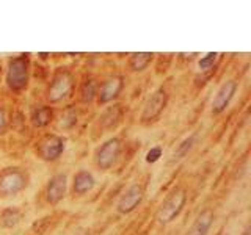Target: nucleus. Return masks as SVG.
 <instances>
[{
  "label": "nucleus",
  "instance_id": "1",
  "mask_svg": "<svg viewBox=\"0 0 251 235\" xmlns=\"http://www.w3.org/2000/svg\"><path fill=\"white\" fill-rule=\"evenodd\" d=\"M28 72H30V58L28 55H19L8 63L6 70V85L11 91L21 93L28 85Z\"/></svg>",
  "mask_w": 251,
  "mask_h": 235
},
{
  "label": "nucleus",
  "instance_id": "2",
  "mask_svg": "<svg viewBox=\"0 0 251 235\" xmlns=\"http://www.w3.org/2000/svg\"><path fill=\"white\" fill-rule=\"evenodd\" d=\"M185 202H187V194L184 190H180V188L173 190L167 198L163 199V202L159 207V212H157V219H159V223L170 224L171 221H175V219L180 215V212L184 210Z\"/></svg>",
  "mask_w": 251,
  "mask_h": 235
},
{
  "label": "nucleus",
  "instance_id": "3",
  "mask_svg": "<svg viewBox=\"0 0 251 235\" xmlns=\"http://www.w3.org/2000/svg\"><path fill=\"white\" fill-rule=\"evenodd\" d=\"M28 185V176L21 168L0 171V196H16Z\"/></svg>",
  "mask_w": 251,
  "mask_h": 235
},
{
  "label": "nucleus",
  "instance_id": "4",
  "mask_svg": "<svg viewBox=\"0 0 251 235\" xmlns=\"http://www.w3.org/2000/svg\"><path fill=\"white\" fill-rule=\"evenodd\" d=\"M73 75L68 70H58L55 72L52 77V82L49 90H47V99L52 104H57V102H61L65 97L69 96V93L73 91Z\"/></svg>",
  "mask_w": 251,
  "mask_h": 235
},
{
  "label": "nucleus",
  "instance_id": "5",
  "mask_svg": "<svg viewBox=\"0 0 251 235\" xmlns=\"http://www.w3.org/2000/svg\"><path fill=\"white\" fill-rule=\"evenodd\" d=\"M121 152V141L120 138H110L102 144L96 152V164L102 171L110 169L115 164L118 155Z\"/></svg>",
  "mask_w": 251,
  "mask_h": 235
},
{
  "label": "nucleus",
  "instance_id": "6",
  "mask_svg": "<svg viewBox=\"0 0 251 235\" xmlns=\"http://www.w3.org/2000/svg\"><path fill=\"white\" fill-rule=\"evenodd\" d=\"M167 100H168V96H167V93H165V90L157 88L146 100L143 113H141V122L155 121L157 118L162 115L165 107H167Z\"/></svg>",
  "mask_w": 251,
  "mask_h": 235
},
{
  "label": "nucleus",
  "instance_id": "7",
  "mask_svg": "<svg viewBox=\"0 0 251 235\" xmlns=\"http://www.w3.org/2000/svg\"><path fill=\"white\" fill-rule=\"evenodd\" d=\"M143 196H145V191H143V187H141L140 184L129 185L124 190V193L121 194V198L118 199L116 210L123 215L130 213V212H133L141 204Z\"/></svg>",
  "mask_w": 251,
  "mask_h": 235
},
{
  "label": "nucleus",
  "instance_id": "8",
  "mask_svg": "<svg viewBox=\"0 0 251 235\" xmlns=\"http://www.w3.org/2000/svg\"><path fill=\"white\" fill-rule=\"evenodd\" d=\"M65 151V140L58 135H47L38 144L39 159L46 162H53Z\"/></svg>",
  "mask_w": 251,
  "mask_h": 235
},
{
  "label": "nucleus",
  "instance_id": "9",
  "mask_svg": "<svg viewBox=\"0 0 251 235\" xmlns=\"http://www.w3.org/2000/svg\"><path fill=\"white\" fill-rule=\"evenodd\" d=\"M237 91V82L235 80H227L218 88L214 100H212V113L220 115L229 107L231 100L234 99V94Z\"/></svg>",
  "mask_w": 251,
  "mask_h": 235
},
{
  "label": "nucleus",
  "instance_id": "10",
  "mask_svg": "<svg viewBox=\"0 0 251 235\" xmlns=\"http://www.w3.org/2000/svg\"><path fill=\"white\" fill-rule=\"evenodd\" d=\"M66 187H68V177L66 174H55L49 179V182H47V187H46V198H47V202L55 206V204H58L63 198H65L66 194Z\"/></svg>",
  "mask_w": 251,
  "mask_h": 235
},
{
  "label": "nucleus",
  "instance_id": "11",
  "mask_svg": "<svg viewBox=\"0 0 251 235\" xmlns=\"http://www.w3.org/2000/svg\"><path fill=\"white\" fill-rule=\"evenodd\" d=\"M124 88V80L123 77L120 75H115L112 78H108L104 83H102L100 90L98 93V100L99 104H108V102H112L113 99H116L120 96L121 90Z\"/></svg>",
  "mask_w": 251,
  "mask_h": 235
},
{
  "label": "nucleus",
  "instance_id": "12",
  "mask_svg": "<svg viewBox=\"0 0 251 235\" xmlns=\"http://www.w3.org/2000/svg\"><path fill=\"white\" fill-rule=\"evenodd\" d=\"M214 218H215L214 212H212L210 209L202 210L201 213L196 216L193 224L190 226L187 235H207L212 224H214Z\"/></svg>",
  "mask_w": 251,
  "mask_h": 235
},
{
  "label": "nucleus",
  "instance_id": "13",
  "mask_svg": "<svg viewBox=\"0 0 251 235\" xmlns=\"http://www.w3.org/2000/svg\"><path fill=\"white\" fill-rule=\"evenodd\" d=\"M94 185H96V179H94V176L91 174V172L86 171V169H80L74 176V180H73V191H74V194L82 196L85 193L91 191L93 188H94Z\"/></svg>",
  "mask_w": 251,
  "mask_h": 235
},
{
  "label": "nucleus",
  "instance_id": "14",
  "mask_svg": "<svg viewBox=\"0 0 251 235\" xmlns=\"http://www.w3.org/2000/svg\"><path fill=\"white\" fill-rule=\"evenodd\" d=\"M24 218V212L19 207H6L0 212V227L3 229H11L16 227Z\"/></svg>",
  "mask_w": 251,
  "mask_h": 235
},
{
  "label": "nucleus",
  "instance_id": "15",
  "mask_svg": "<svg viewBox=\"0 0 251 235\" xmlns=\"http://www.w3.org/2000/svg\"><path fill=\"white\" fill-rule=\"evenodd\" d=\"M52 108L47 105H39L31 110V122H33L35 127H46L52 121Z\"/></svg>",
  "mask_w": 251,
  "mask_h": 235
},
{
  "label": "nucleus",
  "instance_id": "16",
  "mask_svg": "<svg viewBox=\"0 0 251 235\" xmlns=\"http://www.w3.org/2000/svg\"><path fill=\"white\" fill-rule=\"evenodd\" d=\"M196 138H198V135H196V133H192V135H188L187 138H184L182 141H180V143L177 144V147L171 154V162H179V160H182L184 157H187V154L195 147Z\"/></svg>",
  "mask_w": 251,
  "mask_h": 235
},
{
  "label": "nucleus",
  "instance_id": "17",
  "mask_svg": "<svg viewBox=\"0 0 251 235\" xmlns=\"http://www.w3.org/2000/svg\"><path fill=\"white\" fill-rule=\"evenodd\" d=\"M152 58H154V53H151V52L132 53L130 60H129V68L133 70V72H141V70H145L149 66V63L152 61Z\"/></svg>",
  "mask_w": 251,
  "mask_h": 235
},
{
  "label": "nucleus",
  "instance_id": "18",
  "mask_svg": "<svg viewBox=\"0 0 251 235\" xmlns=\"http://www.w3.org/2000/svg\"><path fill=\"white\" fill-rule=\"evenodd\" d=\"M94 96H96V83L90 78V80H86L82 86V100L90 102Z\"/></svg>",
  "mask_w": 251,
  "mask_h": 235
},
{
  "label": "nucleus",
  "instance_id": "19",
  "mask_svg": "<svg viewBox=\"0 0 251 235\" xmlns=\"http://www.w3.org/2000/svg\"><path fill=\"white\" fill-rule=\"evenodd\" d=\"M217 57H218V53H215V52H209V53L204 55V57H201L200 61H198L200 69L201 70H209V69H212V68H214V63H215Z\"/></svg>",
  "mask_w": 251,
  "mask_h": 235
},
{
  "label": "nucleus",
  "instance_id": "20",
  "mask_svg": "<svg viewBox=\"0 0 251 235\" xmlns=\"http://www.w3.org/2000/svg\"><path fill=\"white\" fill-rule=\"evenodd\" d=\"M77 122V115L74 110H66L65 113L61 116V121H60V125L63 129H71L73 125Z\"/></svg>",
  "mask_w": 251,
  "mask_h": 235
},
{
  "label": "nucleus",
  "instance_id": "21",
  "mask_svg": "<svg viewBox=\"0 0 251 235\" xmlns=\"http://www.w3.org/2000/svg\"><path fill=\"white\" fill-rule=\"evenodd\" d=\"M162 157V149L159 146H154L149 149V152L146 154V162L148 163H155Z\"/></svg>",
  "mask_w": 251,
  "mask_h": 235
},
{
  "label": "nucleus",
  "instance_id": "22",
  "mask_svg": "<svg viewBox=\"0 0 251 235\" xmlns=\"http://www.w3.org/2000/svg\"><path fill=\"white\" fill-rule=\"evenodd\" d=\"M6 127V119H5V113H3V110L0 108V133H2Z\"/></svg>",
  "mask_w": 251,
  "mask_h": 235
},
{
  "label": "nucleus",
  "instance_id": "23",
  "mask_svg": "<svg viewBox=\"0 0 251 235\" xmlns=\"http://www.w3.org/2000/svg\"><path fill=\"white\" fill-rule=\"evenodd\" d=\"M0 77H2V70H0Z\"/></svg>",
  "mask_w": 251,
  "mask_h": 235
}]
</instances>
